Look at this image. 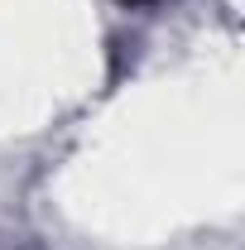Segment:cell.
Returning a JSON list of instances; mask_svg holds the SVG:
<instances>
[{"label": "cell", "mask_w": 245, "mask_h": 250, "mask_svg": "<svg viewBox=\"0 0 245 250\" xmlns=\"http://www.w3.org/2000/svg\"><path fill=\"white\" fill-rule=\"evenodd\" d=\"M125 5H149V0H125Z\"/></svg>", "instance_id": "1"}]
</instances>
